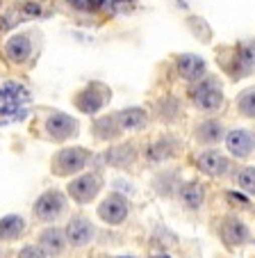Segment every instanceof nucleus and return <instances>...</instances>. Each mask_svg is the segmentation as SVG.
Segmentation results:
<instances>
[{
  "mask_svg": "<svg viewBox=\"0 0 255 258\" xmlns=\"http://www.w3.org/2000/svg\"><path fill=\"white\" fill-rule=\"evenodd\" d=\"M66 190H68V195H71L73 201H77V204H89V201L96 199L98 192L103 190V178H101V174H96V171L82 174L68 183Z\"/></svg>",
  "mask_w": 255,
  "mask_h": 258,
  "instance_id": "4",
  "label": "nucleus"
},
{
  "mask_svg": "<svg viewBox=\"0 0 255 258\" xmlns=\"http://www.w3.org/2000/svg\"><path fill=\"white\" fill-rule=\"evenodd\" d=\"M89 162V151L73 146V149H62L57 156L53 158V171L57 176H71L75 171L84 169V165Z\"/></svg>",
  "mask_w": 255,
  "mask_h": 258,
  "instance_id": "5",
  "label": "nucleus"
},
{
  "mask_svg": "<svg viewBox=\"0 0 255 258\" xmlns=\"http://www.w3.org/2000/svg\"><path fill=\"white\" fill-rule=\"evenodd\" d=\"M237 183H239V187L244 192L255 195V167H246V169H241L239 176H237Z\"/></svg>",
  "mask_w": 255,
  "mask_h": 258,
  "instance_id": "26",
  "label": "nucleus"
},
{
  "mask_svg": "<svg viewBox=\"0 0 255 258\" xmlns=\"http://www.w3.org/2000/svg\"><path fill=\"white\" fill-rule=\"evenodd\" d=\"M19 258H48V256L44 253L41 247H32V244H28V247H23L19 251Z\"/></svg>",
  "mask_w": 255,
  "mask_h": 258,
  "instance_id": "27",
  "label": "nucleus"
},
{
  "mask_svg": "<svg viewBox=\"0 0 255 258\" xmlns=\"http://www.w3.org/2000/svg\"><path fill=\"white\" fill-rule=\"evenodd\" d=\"M176 67H178L180 76H183L185 80H189V83H198V80H203V76H205V59L194 53L178 55Z\"/></svg>",
  "mask_w": 255,
  "mask_h": 258,
  "instance_id": "13",
  "label": "nucleus"
},
{
  "mask_svg": "<svg viewBox=\"0 0 255 258\" xmlns=\"http://www.w3.org/2000/svg\"><path fill=\"white\" fill-rule=\"evenodd\" d=\"M32 39H30L28 34H23V32H19V34H14V37H10L7 39V44H5V57L10 59L12 64H25L30 59V55H32Z\"/></svg>",
  "mask_w": 255,
  "mask_h": 258,
  "instance_id": "11",
  "label": "nucleus"
},
{
  "mask_svg": "<svg viewBox=\"0 0 255 258\" xmlns=\"http://www.w3.org/2000/svg\"><path fill=\"white\" fill-rule=\"evenodd\" d=\"M146 156H148L150 162H162V160H166V158L174 156V142H168V140H157V142H153V144L148 146Z\"/></svg>",
  "mask_w": 255,
  "mask_h": 258,
  "instance_id": "22",
  "label": "nucleus"
},
{
  "mask_svg": "<svg viewBox=\"0 0 255 258\" xmlns=\"http://www.w3.org/2000/svg\"><path fill=\"white\" fill-rule=\"evenodd\" d=\"M66 210V199L59 190H46L44 195L34 201V217L41 222H55L57 217H62Z\"/></svg>",
  "mask_w": 255,
  "mask_h": 258,
  "instance_id": "3",
  "label": "nucleus"
},
{
  "mask_svg": "<svg viewBox=\"0 0 255 258\" xmlns=\"http://www.w3.org/2000/svg\"><path fill=\"white\" fill-rule=\"evenodd\" d=\"M228 197H230L232 201H239V204H248V199H246V197H241V195H237V192H230Z\"/></svg>",
  "mask_w": 255,
  "mask_h": 258,
  "instance_id": "28",
  "label": "nucleus"
},
{
  "mask_svg": "<svg viewBox=\"0 0 255 258\" xmlns=\"http://www.w3.org/2000/svg\"><path fill=\"white\" fill-rule=\"evenodd\" d=\"M119 133H121V128H119V123H116V119L105 117L96 123V135L101 137V140H114Z\"/></svg>",
  "mask_w": 255,
  "mask_h": 258,
  "instance_id": "25",
  "label": "nucleus"
},
{
  "mask_svg": "<svg viewBox=\"0 0 255 258\" xmlns=\"http://www.w3.org/2000/svg\"><path fill=\"white\" fill-rule=\"evenodd\" d=\"M46 135L55 142H66L77 135V121L64 112H53L46 119Z\"/></svg>",
  "mask_w": 255,
  "mask_h": 258,
  "instance_id": "7",
  "label": "nucleus"
},
{
  "mask_svg": "<svg viewBox=\"0 0 255 258\" xmlns=\"http://www.w3.org/2000/svg\"><path fill=\"white\" fill-rule=\"evenodd\" d=\"M203 199H205V190H203V185L196 183V180H189V183H185V185L180 187V201H183L187 208H192V210L201 208Z\"/></svg>",
  "mask_w": 255,
  "mask_h": 258,
  "instance_id": "19",
  "label": "nucleus"
},
{
  "mask_svg": "<svg viewBox=\"0 0 255 258\" xmlns=\"http://www.w3.org/2000/svg\"><path fill=\"white\" fill-rule=\"evenodd\" d=\"M39 247L44 249L46 256H62L64 247H66V235L59 229H46L39 235Z\"/></svg>",
  "mask_w": 255,
  "mask_h": 258,
  "instance_id": "16",
  "label": "nucleus"
},
{
  "mask_svg": "<svg viewBox=\"0 0 255 258\" xmlns=\"http://www.w3.org/2000/svg\"><path fill=\"white\" fill-rule=\"evenodd\" d=\"M105 158H107V162H110V165L125 167V165H130V162L135 160V149H132V146H128V144H121V146L110 149Z\"/></svg>",
  "mask_w": 255,
  "mask_h": 258,
  "instance_id": "21",
  "label": "nucleus"
},
{
  "mask_svg": "<svg viewBox=\"0 0 255 258\" xmlns=\"http://www.w3.org/2000/svg\"><path fill=\"white\" fill-rule=\"evenodd\" d=\"M110 101V92L105 89V85L101 83H92L87 87L82 89L80 94L75 96V105L80 112H87V114H96L101 112L105 103Z\"/></svg>",
  "mask_w": 255,
  "mask_h": 258,
  "instance_id": "6",
  "label": "nucleus"
},
{
  "mask_svg": "<svg viewBox=\"0 0 255 258\" xmlns=\"http://www.w3.org/2000/svg\"><path fill=\"white\" fill-rule=\"evenodd\" d=\"M23 231H25V219L21 215H7V217L0 219V240H5V242L16 240L23 235Z\"/></svg>",
  "mask_w": 255,
  "mask_h": 258,
  "instance_id": "18",
  "label": "nucleus"
},
{
  "mask_svg": "<svg viewBox=\"0 0 255 258\" xmlns=\"http://www.w3.org/2000/svg\"><path fill=\"white\" fill-rule=\"evenodd\" d=\"M196 165H198V169L207 176H223L228 171V167H230V162L219 151H205L198 156Z\"/></svg>",
  "mask_w": 255,
  "mask_h": 258,
  "instance_id": "15",
  "label": "nucleus"
},
{
  "mask_svg": "<svg viewBox=\"0 0 255 258\" xmlns=\"http://www.w3.org/2000/svg\"><path fill=\"white\" fill-rule=\"evenodd\" d=\"M130 213V204L123 195H110L101 206H98V215H101L103 222L107 224H121Z\"/></svg>",
  "mask_w": 255,
  "mask_h": 258,
  "instance_id": "9",
  "label": "nucleus"
},
{
  "mask_svg": "<svg viewBox=\"0 0 255 258\" xmlns=\"http://www.w3.org/2000/svg\"><path fill=\"white\" fill-rule=\"evenodd\" d=\"M221 238L228 247H239L248 240V229L241 219L237 217H226L221 224Z\"/></svg>",
  "mask_w": 255,
  "mask_h": 258,
  "instance_id": "14",
  "label": "nucleus"
},
{
  "mask_svg": "<svg viewBox=\"0 0 255 258\" xmlns=\"http://www.w3.org/2000/svg\"><path fill=\"white\" fill-rule=\"evenodd\" d=\"M237 107H239V112L244 114V117L255 119V89L241 92L239 98H237Z\"/></svg>",
  "mask_w": 255,
  "mask_h": 258,
  "instance_id": "24",
  "label": "nucleus"
},
{
  "mask_svg": "<svg viewBox=\"0 0 255 258\" xmlns=\"http://www.w3.org/2000/svg\"><path fill=\"white\" fill-rule=\"evenodd\" d=\"M116 123H119L121 131H135V128H141L148 119L144 107H125L121 112H116Z\"/></svg>",
  "mask_w": 255,
  "mask_h": 258,
  "instance_id": "17",
  "label": "nucleus"
},
{
  "mask_svg": "<svg viewBox=\"0 0 255 258\" xmlns=\"http://www.w3.org/2000/svg\"><path fill=\"white\" fill-rule=\"evenodd\" d=\"M255 69V41H244L235 48V57L230 64L232 78H244Z\"/></svg>",
  "mask_w": 255,
  "mask_h": 258,
  "instance_id": "10",
  "label": "nucleus"
},
{
  "mask_svg": "<svg viewBox=\"0 0 255 258\" xmlns=\"http://www.w3.org/2000/svg\"><path fill=\"white\" fill-rule=\"evenodd\" d=\"M64 235H66L68 244H73V247H84V244H89L94 240L96 229H94V224L89 222L87 217L75 215V217L68 219L66 229H64Z\"/></svg>",
  "mask_w": 255,
  "mask_h": 258,
  "instance_id": "8",
  "label": "nucleus"
},
{
  "mask_svg": "<svg viewBox=\"0 0 255 258\" xmlns=\"http://www.w3.org/2000/svg\"><path fill=\"white\" fill-rule=\"evenodd\" d=\"M221 135H223V126H221V121H214V119L201 123V128L196 131V137L203 144H217L221 140Z\"/></svg>",
  "mask_w": 255,
  "mask_h": 258,
  "instance_id": "20",
  "label": "nucleus"
},
{
  "mask_svg": "<svg viewBox=\"0 0 255 258\" xmlns=\"http://www.w3.org/2000/svg\"><path fill=\"white\" fill-rule=\"evenodd\" d=\"M153 258H168V256H153Z\"/></svg>",
  "mask_w": 255,
  "mask_h": 258,
  "instance_id": "29",
  "label": "nucleus"
},
{
  "mask_svg": "<svg viewBox=\"0 0 255 258\" xmlns=\"http://www.w3.org/2000/svg\"><path fill=\"white\" fill-rule=\"evenodd\" d=\"M226 146L235 158H248L255 149V137L244 128H235L226 135Z\"/></svg>",
  "mask_w": 255,
  "mask_h": 258,
  "instance_id": "12",
  "label": "nucleus"
},
{
  "mask_svg": "<svg viewBox=\"0 0 255 258\" xmlns=\"http://www.w3.org/2000/svg\"><path fill=\"white\" fill-rule=\"evenodd\" d=\"M30 105H32V96L23 83L10 80L0 85V121L3 123L23 121L30 112Z\"/></svg>",
  "mask_w": 255,
  "mask_h": 258,
  "instance_id": "1",
  "label": "nucleus"
},
{
  "mask_svg": "<svg viewBox=\"0 0 255 258\" xmlns=\"http://www.w3.org/2000/svg\"><path fill=\"white\" fill-rule=\"evenodd\" d=\"M189 98H192V103L198 107V110L214 112V110H219L223 103V92L214 78H205V80L194 83V87L189 89Z\"/></svg>",
  "mask_w": 255,
  "mask_h": 258,
  "instance_id": "2",
  "label": "nucleus"
},
{
  "mask_svg": "<svg viewBox=\"0 0 255 258\" xmlns=\"http://www.w3.org/2000/svg\"><path fill=\"white\" fill-rule=\"evenodd\" d=\"M137 5V0H101V10H107L112 14H128Z\"/></svg>",
  "mask_w": 255,
  "mask_h": 258,
  "instance_id": "23",
  "label": "nucleus"
}]
</instances>
